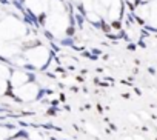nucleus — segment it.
Returning <instances> with one entry per match:
<instances>
[{"instance_id": "nucleus-2", "label": "nucleus", "mask_w": 157, "mask_h": 140, "mask_svg": "<svg viewBox=\"0 0 157 140\" xmlns=\"http://www.w3.org/2000/svg\"><path fill=\"white\" fill-rule=\"evenodd\" d=\"M23 32H25V28L14 17H6L0 22V39L13 40V39L22 36Z\"/></svg>"}, {"instance_id": "nucleus-1", "label": "nucleus", "mask_w": 157, "mask_h": 140, "mask_svg": "<svg viewBox=\"0 0 157 140\" xmlns=\"http://www.w3.org/2000/svg\"><path fill=\"white\" fill-rule=\"evenodd\" d=\"M23 57L26 59L28 65H31L34 68H45L51 59V51H49V48H46L43 45H34L25 51Z\"/></svg>"}, {"instance_id": "nucleus-5", "label": "nucleus", "mask_w": 157, "mask_h": 140, "mask_svg": "<svg viewBox=\"0 0 157 140\" xmlns=\"http://www.w3.org/2000/svg\"><path fill=\"white\" fill-rule=\"evenodd\" d=\"M148 26L152 29H157V0L151 2V13H149V19H148Z\"/></svg>"}, {"instance_id": "nucleus-3", "label": "nucleus", "mask_w": 157, "mask_h": 140, "mask_svg": "<svg viewBox=\"0 0 157 140\" xmlns=\"http://www.w3.org/2000/svg\"><path fill=\"white\" fill-rule=\"evenodd\" d=\"M16 96L20 99V100H23V102H29V100H34L36 97H37V94H39V86L36 85V83H26V85H23V86H19V88H16Z\"/></svg>"}, {"instance_id": "nucleus-8", "label": "nucleus", "mask_w": 157, "mask_h": 140, "mask_svg": "<svg viewBox=\"0 0 157 140\" xmlns=\"http://www.w3.org/2000/svg\"><path fill=\"white\" fill-rule=\"evenodd\" d=\"M72 2H78V0H72ZM80 2H82V0H80Z\"/></svg>"}, {"instance_id": "nucleus-4", "label": "nucleus", "mask_w": 157, "mask_h": 140, "mask_svg": "<svg viewBox=\"0 0 157 140\" xmlns=\"http://www.w3.org/2000/svg\"><path fill=\"white\" fill-rule=\"evenodd\" d=\"M10 82H11V86H14V88L23 86L29 82V74H26L25 71H20V69H16L10 76Z\"/></svg>"}, {"instance_id": "nucleus-6", "label": "nucleus", "mask_w": 157, "mask_h": 140, "mask_svg": "<svg viewBox=\"0 0 157 140\" xmlns=\"http://www.w3.org/2000/svg\"><path fill=\"white\" fill-rule=\"evenodd\" d=\"M10 76V71H8V68L5 66V65H0V79H6Z\"/></svg>"}, {"instance_id": "nucleus-7", "label": "nucleus", "mask_w": 157, "mask_h": 140, "mask_svg": "<svg viewBox=\"0 0 157 140\" xmlns=\"http://www.w3.org/2000/svg\"><path fill=\"white\" fill-rule=\"evenodd\" d=\"M6 93V80L0 79V94H5Z\"/></svg>"}]
</instances>
